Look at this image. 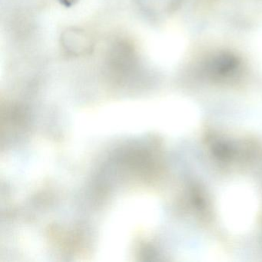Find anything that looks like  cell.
<instances>
[{"instance_id": "7a4b0ae2", "label": "cell", "mask_w": 262, "mask_h": 262, "mask_svg": "<svg viewBox=\"0 0 262 262\" xmlns=\"http://www.w3.org/2000/svg\"><path fill=\"white\" fill-rule=\"evenodd\" d=\"M62 1H64V2H67V4H69V3L71 2V0H62Z\"/></svg>"}, {"instance_id": "6da1fadb", "label": "cell", "mask_w": 262, "mask_h": 262, "mask_svg": "<svg viewBox=\"0 0 262 262\" xmlns=\"http://www.w3.org/2000/svg\"><path fill=\"white\" fill-rule=\"evenodd\" d=\"M217 217L233 235H245L257 225L261 211V197L254 183L235 179L226 184L216 200Z\"/></svg>"}]
</instances>
